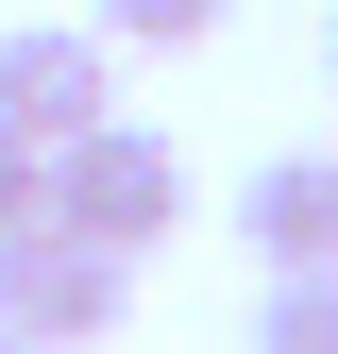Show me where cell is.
I'll return each instance as SVG.
<instances>
[{"label":"cell","instance_id":"obj_1","mask_svg":"<svg viewBox=\"0 0 338 354\" xmlns=\"http://www.w3.org/2000/svg\"><path fill=\"white\" fill-rule=\"evenodd\" d=\"M51 219H68V236H102V253L186 236V152H169L152 118H102V136H68V152H51Z\"/></svg>","mask_w":338,"mask_h":354},{"label":"cell","instance_id":"obj_2","mask_svg":"<svg viewBox=\"0 0 338 354\" xmlns=\"http://www.w3.org/2000/svg\"><path fill=\"white\" fill-rule=\"evenodd\" d=\"M0 321L51 337V354H102L118 321H136V253L68 236V219H34V236H0Z\"/></svg>","mask_w":338,"mask_h":354},{"label":"cell","instance_id":"obj_3","mask_svg":"<svg viewBox=\"0 0 338 354\" xmlns=\"http://www.w3.org/2000/svg\"><path fill=\"white\" fill-rule=\"evenodd\" d=\"M102 118H118V34H84V17H17L0 34V136L68 152V136H102Z\"/></svg>","mask_w":338,"mask_h":354},{"label":"cell","instance_id":"obj_4","mask_svg":"<svg viewBox=\"0 0 338 354\" xmlns=\"http://www.w3.org/2000/svg\"><path fill=\"white\" fill-rule=\"evenodd\" d=\"M237 236H254V270H338V152H271L237 186Z\"/></svg>","mask_w":338,"mask_h":354},{"label":"cell","instance_id":"obj_5","mask_svg":"<svg viewBox=\"0 0 338 354\" xmlns=\"http://www.w3.org/2000/svg\"><path fill=\"white\" fill-rule=\"evenodd\" d=\"M254 354H338V270H271L254 287Z\"/></svg>","mask_w":338,"mask_h":354},{"label":"cell","instance_id":"obj_6","mask_svg":"<svg viewBox=\"0 0 338 354\" xmlns=\"http://www.w3.org/2000/svg\"><path fill=\"white\" fill-rule=\"evenodd\" d=\"M237 0H84V34H118V51H203Z\"/></svg>","mask_w":338,"mask_h":354},{"label":"cell","instance_id":"obj_7","mask_svg":"<svg viewBox=\"0 0 338 354\" xmlns=\"http://www.w3.org/2000/svg\"><path fill=\"white\" fill-rule=\"evenodd\" d=\"M34 219H51V152H34V136H0V236H34Z\"/></svg>","mask_w":338,"mask_h":354},{"label":"cell","instance_id":"obj_8","mask_svg":"<svg viewBox=\"0 0 338 354\" xmlns=\"http://www.w3.org/2000/svg\"><path fill=\"white\" fill-rule=\"evenodd\" d=\"M0 354H51V337H17V321H0Z\"/></svg>","mask_w":338,"mask_h":354},{"label":"cell","instance_id":"obj_9","mask_svg":"<svg viewBox=\"0 0 338 354\" xmlns=\"http://www.w3.org/2000/svg\"><path fill=\"white\" fill-rule=\"evenodd\" d=\"M321 68H338V17H321Z\"/></svg>","mask_w":338,"mask_h":354}]
</instances>
